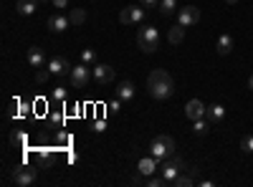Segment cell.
I'll return each instance as SVG.
<instances>
[{"label": "cell", "instance_id": "obj_1", "mask_svg": "<svg viewBox=\"0 0 253 187\" xmlns=\"http://www.w3.org/2000/svg\"><path fill=\"white\" fill-rule=\"evenodd\" d=\"M147 91H150V96L157 99V101L170 99L175 94V78L162 69H155L150 76H147Z\"/></svg>", "mask_w": 253, "mask_h": 187}, {"label": "cell", "instance_id": "obj_2", "mask_svg": "<svg viewBox=\"0 0 253 187\" xmlns=\"http://www.w3.org/2000/svg\"><path fill=\"white\" fill-rule=\"evenodd\" d=\"M137 46L142 48V53H155L160 48V31L155 26H142L137 33Z\"/></svg>", "mask_w": 253, "mask_h": 187}, {"label": "cell", "instance_id": "obj_3", "mask_svg": "<svg viewBox=\"0 0 253 187\" xmlns=\"http://www.w3.org/2000/svg\"><path fill=\"white\" fill-rule=\"evenodd\" d=\"M175 150H177L175 139H172V137H167V134L155 137V139H152V144H150V154H152V157H157L160 162H162V159H170V157L175 154Z\"/></svg>", "mask_w": 253, "mask_h": 187}, {"label": "cell", "instance_id": "obj_4", "mask_svg": "<svg viewBox=\"0 0 253 187\" xmlns=\"http://www.w3.org/2000/svg\"><path fill=\"white\" fill-rule=\"evenodd\" d=\"M187 170V164H185V159L180 157V154H172L170 159H162L160 162V175L170 182V180H175L177 175H182Z\"/></svg>", "mask_w": 253, "mask_h": 187}, {"label": "cell", "instance_id": "obj_5", "mask_svg": "<svg viewBox=\"0 0 253 187\" xmlns=\"http://www.w3.org/2000/svg\"><path fill=\"white\" fill-rule=\"evenodd\" d=\"M69 76H71V86H74V89H86L89 81L94 78V71H91V66H86V64H79V66L71 69Z\"/></svg>", "mask_w": 253, "mask_h": 187}, {"label": "cell", "instance_id": "obj_6", "mask_svg": "<svg viewBox=\"0 0 253 187\" xmlns=\"http://www.w3.org/2000/svg\"><path fill=\"white\" fill-rule=\"evenodd\" d=\"M119 23H122V26H139V23H144V8H137V5L122 8Z\"/></svg>", "mask_w": 253, "mask_h": 187}, {"label": "cell", "instance_id": "obj_7", "mask_svg": "<svg viewBox=\"0 0 253 187\" xmlns=\"http://www.w3.org/2000/svg\"><path fill=\"white\" fill-rule=\"evenodd\" d=\"M36 177H38V170L36 167H28V164H20V167L13 172V182L18 187H31L36 182Z\"/></svg>", "mask_w": 253, "mask_h": 187}, {"label": "cell", "instance_id": "obj_8", "mask_svg": "<svg viewBox=\"0 0 253 187\" xmlns=\"http://www.w3.org/2000/svg\"><path fill=\"white\" fill-rule=\"evenodd\" d=\"M198 20H200V10H198L195 5H185V8H180V10H177V23H180L182 28L195 26Z\"/></svg>", "mask_w": 253, "mask_h": 187}, {"label": "cell", "instance_id": "obj_9", "mask_svg": "<svg viewBox=\"0 0 253 187\" xmlns=\"http://www.w3.org/2000/svg\"><path fill=\"white\" fill-rule=\"evenodd\" d=\"M46 69L53 74V76H66V74H71V64H69V58H63V56H53L48 64H46Z\"/></svg>", "mask_w": 253, "mask_h": 187}, {"label": "cell", "instance_id": "obj_10", "mask_svg": "<svg viewBox=\"0 0 253 187\" xmlns=\"http://www.w3.org/2000/svg\"><path fill=\"white\" fill-rule=\"evenodd\" d=\"M94 81L99 86H109L112 81H114V69L107 66V64H96L94 66Z\"/></svg>", "mask_w": 253, "mask_h": 187}, {"label": "cell", "instance_id": "obj_11", "mask_svg": "<svg viewBox=\"0 0 253 187\" xmlns=\"http://www.w3.org/2000/svg\"><path fill=\"white\" fill-rule=\"evenodd\" d=\"M205 112H208V107L200 101V99H190L187 104H185V116L187 119H205Z\"/></svg>", "mask_w": 253, "mask_h": 187}, {"label": "cell", "instance_id": "obj_12", "mask_svg": "<svg viewBox=\"0 0 253 187\" xmlns=\"http://www.w3.org/2000/svg\"><path fill=\"white\" fill-rule=\"evenodd\" d=\"M137 172L139 175H144V177H150V175H155V172H160V159L157 157H142L139 162H137Z\"/></svg>", "mask_w": 253, "mask_h": 187}, {"label": "cell", "instance_id": "obj_13", "mask_svg": "<svg viewBox=\"0 0 253 187\" xmlns=\"http://www.w3.org/2000/svg\"><path fill=\"white\" fill-rule=\"evenodd\" d=\"M26 61H28V66H33V69H43V66L48 64V61H46V53H43V48H38V46L28 48Z\"/></svg>", "mask_w": 253, "mask_h": 187}, {"label": "cell", "instance_id": "obj_14", "mask_svg": "<svg viewBox=\"0 0 253 187\" xmlns=\"http://www.w3.org/2000/svg\"><path fill=\"white\" fill-rule=\"evenodd\" d=\"M205 119L210 121V127H215V124H220L225 119V107L223 104H210L208 112H205Z\"/></svg>", "mask_w": 253, "mask_h": 187}, {"label": "cell", "instance_id": "obj_15", "mask_svg": "<svg viewBox=\"0 0 253 187\" xmlns=\"http://www.w3.org/2000/svg\"><path fill=\"white\" fill-rule=\"evenodd\" d=\"M38 5H41V0H15V13L28 18V15H36Z\"/></svg>", "mask_w": 253, "mask_h": 187}, {"label": "cell", "instance_id": "obj_16", "mask_svg": "<svg viewBox=\"0 0 253 187\" xmlns=\"http://www.w3.org/2000/svg\"><path fill=\"white\" fill-rule=\"evenodd\" d=\"M71 26V20L66 18V15H61V13H53L51 18H48V28L53 31V33H63Z\"/></svg>", "mask_w": 253, "mask_h": 187}, {"label": "cell", "instance_id": "obj_17", "mask_svg": "<svg viewBox=\"0 0 253 187\" xmlns=\"http://www.w3.org/2000/svg\"><path fill=\"white\" fill-rule=\"evenodd\" d=\"M215 51H218V56H228L230 51H233V36H230V33H220L218 43H215Z\"/></svg>", "mask_w": 253, "mask_h": 187}, {"label": "cell", "instance_id": "obj_18", "mask_svg": "<svg viewBox=\"0 0 253 187\" xmlns=\"http://www.w3.org/2000/svg\"><path fill=\"white\" fill-rule=\"evenodd\" d=\"M134 84L132 81H119V86H117V96L122 99V101H132L134 99Z\"/></svg>", "mask_w": 253, "mask_h": 187}, {"label": "cell", "instance_id": "obj_19", "mask_svg": "<svg viewBox=\"0 0 253 187\" xmlns=\"http://www.w3.org/2000/svg\"><path fill=\"white\" fill-rule=\"evenodd\" d=\"M167 40H170V43L172 46H177V43H182V40H185V28L177 23L175 28H170V33H167Z\"/></svg>", "mask_w": 253, "mask_h": 187}, {"label": "cell", "instance_id": "obj_20", "mask_svg": "<svg viewBox=\"0 0 253 187\" xmlns=\"http://www.w3.org/2000/svg\"><path fill=\"white\" fill-rule=\"evenodd\" d=\"M195 177L193 175H177L175 180H170V187H193Z\"/></svg>", "mask_w": 253, "mask_h": 187}, {"label": "cell", "instance_id": "obj_21", "mask_svg": "<svg viewBox=\"0 0 253 187\" xmlns=\"http://www.w3.org/2000/svg\"><path fill=\"white\" fill-rule=\"evenodd\" d=\"M157 8H160V13H162L165 18H170V15L177 10V0H160Z\"/></svg>", "mask_w": 253, "mask_h": 187}, {"label": "cell", "instance_id": "obj_22", "mask_svg": "<svg viewBox=\"0 0 253 187\" xmlns=\"http://www.w3.org/2000/svg\"><path fill=\"white\" fill-rule=\"evenodd\" d=\"M69 20H71V26H81L84 20H86V10L84 8H71L69 10Z\"/></svg>", "mask_w": 253, "mask_h": 187}, {"label": "cell", "instance_id": "obj_23", "mask_svg": "<svg viewBox=\"0 0 253 187\" xmlns=\"http://www.w3.org/2000/svg\"><path fill=\"white\" fill-rule=\"evenodd\" d=\"M193 132L200 134V137L208 134V132H210V121H208V119H195V121H193Z\"/></svg>", "mask_w": 253, "mask_h": 187}, {"label": "cell", "instance_id": "obj_24", "mask_svg": "<svg viewBox=\"0 0 253 187\" xmlns=\"http://www.w3.org/2000/svg\"><path fill=\"white\" fill-rule=\"evenodd\" d=\"M10 142L15 144V147H26V144H28V137H26L23 132H13V134H10Z\"/></svg>", "mask_w": 253, "mask_h": 187}, {"label": "cell", "instance_id": "obj_25", "mask_svg": "<svg viewBox=\"0 0 253 187\" xmlns=\"http://www.w3.org/2000/svg\"><path fill=\"white\" fill-rule=\"evenodd\" d=\"M94 61H96V53H94L91 48H84V51H81V64H86V66H91Z\"/></svg>", "mask_w": 253, "mask_h": 187}, {"label": "cell", "instance_id": "obj_26", "mask_svg": "<svg viewBox=\"0 0 253 187\" xmlns=\"http://www.w3.org/2000/svg\"><path fill=\"white\" fill-rule=\"evenodd\" d=\"M241 150H243L246 154H251V152H253V134H246V137L241 139Z\"/></svg>", "mask_w": 253, "mask_h": 187}, {"label": "cell", "instance_id": "obj_27", "mask_svg": "<svg viewBox=\"0 0 253 187\" xmlns=\"http://www.w3.org/2000/svg\"><path fill=\"white\" fill-rule=\"evenodd\" d=\"M48 76H53L48 69H46V71H43V69H36V81H38V84H46Z\"/></svg>", "mask_w": 253, "mask_h": 187}, {"label": "cell", "instance_id": "obj_28", "mask_svg": "<svg viewBox=\"0 0 253 187\" xmlns=\"http://www.w3.org/2000/svg\"><path fill=\"white\" fill-rule=\"evenodd\" d=\"M51 5L56 8V13H61V10L69 8V0H51Z\"/></svg>", "mask_w": 253, "mask_h": 187}, {"label": "cell", "instance_id": "obj_29", "mask_svg": "<svg viewBox=\"0 0 253 187\" xmlns=\"http://www.w3.org/2000/svg\"><path fill=\"white\" fill-rule=\"evenodd\" d=\"M139 5H142V8H157L160 0H139Z\"/></svg>", "mask_w": 253, "mask_h": 187}, {"label": "cell", "instance_id": "obj_30", "mask_svg": "<svg viewBox=\"0 0 253 187\" xmlns=\"http://www.w3.org/2000/svg\"><path fill=\"white\" fill-rule=\"evenodd\" d=\"M53 99H58V101H61V99H66V89H61V86L53 89Z\"/></svg>", "mask_w": 253, "mask_h": 187}, {"label": "cell", "instance_id": "obj_31", "mask_svg": "<svg viewBox=\"0 0 253 187\" xmlns=\"http://www.w3.org/2000/svg\"><path fill=\"white\" fill-rule=\"evenodd\" d=\"M248 89H251V91H253V74H251V76H248Z\"/></svg>", "mask_w": 253, "mask_h": 187}, {"label": "cell", "instance_id": "obj_32", "mask_svg": "<svg viewBox=\"0 0 253 187\" xmlns=\"http://www.w3.org/2000/svg\"><path fill=\"white\" fill-rule=\"evenodd\" d=\"M238 3V0H225V5H236Z\"/></svg>", "mask_w": 253, "mask_h": 187}, {"label": "cell", "instance_id": "obj_33", "mask_svg": "<svg viewBox=\"0 0 253 187\" xmlns=\"http://www.w3.org/2000/svg\"><path fill=\"white\" fill-rule=\"evenodd\" d=\"M41 3H48V0H41Z\"/></svg>", "mask_w": 253, "mask_h": 187}, {"label": "cell", "instance_id": "obj_34", "mask_svg": "<svg viewBox=\"0 0 253 187\" xmlns=\"http://www.w3.org/2000/svg\"><path fill=\"white\" fill-rule=\"evenodd\" d=\"M91 3H94V0H91Z\"/></svg>", "mask_w": 253, "mask_h": 187}]
</instances>
